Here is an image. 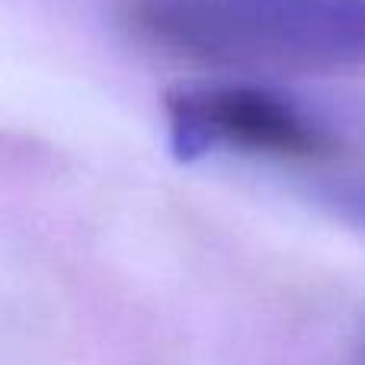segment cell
Here are the masks:
<instances>
[{
  "label": "cell",
  "instance_id": "3",
  "mask_svg": "<svg viewBox=\"0 0 365 365\" xmlns=\"http://www.w3.org/2000/svg\"><path fill=\"white\" fill-rule=\"evenodd\" d=\"M330 199H334V205L340 208V212H346L353 221L365 225V182H349V186L334 189Z\"/></svg>",
  "mask_w": 365,
  "mask_h": 365
},
{
  "label": "cell",
  "instance_id": "2",
  "mask_svg": "<svg viewBox=\"0 0 365 365\" xmlns=\"http://www.w3.org/2000/svg\"><path fill=\"white\" fill-rule=\"evenodd\" d=\"M167 128L177 160L215 151L324 158L334 135L292 100L250 83H202L167 93Z\"/></svg>",
  "mask_w": 365,
  "mask_h": 365
},
{
  "label": "cell",
  "instance_id": "1",
  "mask_svg": "<svg viewBox=\"0 0 365 365\" xmlns=\"http://www.w3.org/2000/svg\"><path fill=\"white\" fill-rule=\"evenodd\" d=\"M125 26L154 48L237 71L365 64V0H125Z\"/></svg>",
  "mask_w": 365,
  "mask_h": 365
}]
</instances>
